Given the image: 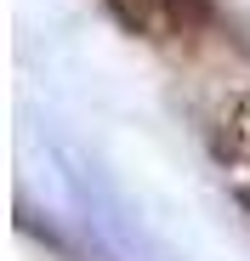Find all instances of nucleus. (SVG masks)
Listing matches in <instances>:
<instances>
[{
	"label": "nucleus",
	"instance_id": "nucleus-2",
	"mask_svg": "<svg viewBox=\"0 0 250 261\" xmlns=\"http://www.w3.org/2000/svg\"><path fill=\"white\" fill-rule=\"evenodd\" d=\"M211 142L228 165L250 170V91H228L211 114Z\"/></svg>",
	"mask_w": 250,
	"mask_h": 261
},
{
	"label": "nucleus",
	"instance_id": "nucleus-1",
	"mask_svg": "<svg viewBox=\"0 0 250 261\" xmlns=\"http://www.w3.org/2000/svg\"><path fill=\"white\" fill-rule=\"evenodd\" d=\"M142 40H193L211 23V0H103Z\"/></svg>",
	"mask_w": 250,
	"mask_h": 261
}]
</instances>
